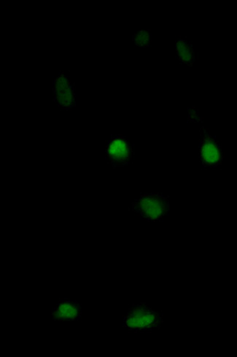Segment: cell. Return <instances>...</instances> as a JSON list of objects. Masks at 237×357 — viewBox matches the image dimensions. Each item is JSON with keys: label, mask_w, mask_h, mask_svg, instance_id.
<instances>
[{"label": "cell", "mask_w": 237, "mask_h": 357, "mask_svg": "<svg viewBox=\"0 0 237 357\" xmlns=\"http://www.w3.org/2000/svg\"><path fill=\"white\" fill-rule=\"evenodd\" d=\"M162 324V314L145 303L133 305L129 308L123 320V327L134 333L159 330Z\"/></svg>", "instance_id": "1"}, {"label": "cell", "mask_w": 237, "mask_h": 357, "mask_svg": "<svg viewBox=\"0 0 237 357\" xmlns=\"http://www.w3.org/2000/svg\"><path fill=\"white\" fill-rule=\"evenodd\" d=\"M169 197L160 193L140 195L132 204V211L142 220L161 222L169 213Z\"/></svg>", "instance_id": "2"}, {"label": "cell", "mask_w": 237, "mask_h": 357, "mask_svg": "<svg viewBox=\"0 0 237 357\" xmlns=\"http://www.w3.org/2000/svg\"><path fill=\"white\" fill-rule=\"evenodd\" d=\"M199 160L204 169L217 167L223 164L224 153L216 137L202 127L199 131Z\"/></svg>", "instance_id": "3"}, {"label": "cell", "mask_w": 237, "mask_h": 357, "mask_svg": "<svg viewBox=\"0 0 237 357\" xmlns=\"http://www.w3.org/2000/svg\"><path fill=\"white\" fill-rule=\"evenodd\" d=\"M133 147L128 137L116 135L109 138L105 148V158L114 169L130 165L133 161Z\"/></svg>", "instance_id": "4"}, {"label": "cell", "mask_w": 237, "mask_h": 357, "mask_svg": "<svg viewBox=\"0 0 237 357\" xmlns=\"http://www.w3.org/2000/svg\"><path fill=\"white\" fill-rule=\"evenodd\" d=\"M54 101L62 111L75 107V85L66 73L60 71L53 82Z\"/></svg>", "instance_id": "5"}, {"label": "cell", "mask_w": 237, "mask_h": 357, "mask_svg": "<svg viewBox=\"0 0 237 357\" xmlns=\"http://www.w3.org/2000/svg\"><path fill=\"white\" fill-rule=\"evenodd\" d=\"M54 321H74L80 320L82 316V305L75 301L60 299L52 310Z\"/></svg>", "instance_id": "6"}, {"label": "cell", "mask_w": 237, "mask_h": 357, "mask_svg": "<svg viewBox=\"0 0 237 357\" xmlns=\"http://www.w3.org/2000/svg\"><path fill=\"white\" fill-rule=\"evenodd\" d=\"M177 58L183 65L193 67L195 60V52L193 44L185 38H180L176 42Z\"/></svg>", "instance_id": "7"}, {"label": "cell", "mask_w": 237, "mask_h": 357, "mask_svg": "<svg viewBox=\"0 0 237 357\" xmlns=\"http://www.w3.org/2000/svg\"><path fill=\"white\" fill-rule=\"evenodd\" d=\"M133 41L137 47L148 48L151 44L152 35L149 30H141L134 35Z\"/></svg>", "instance_id": "8"}]
</instances>
